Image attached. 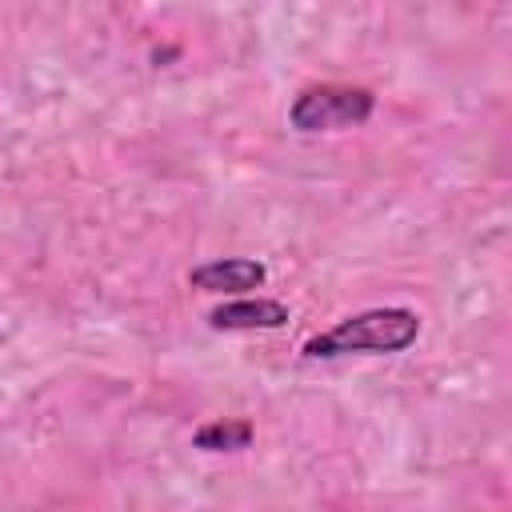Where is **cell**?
<instances>
[{"label":"cell","mask_w":512,"mask_h":512,"mask_svg":"<svg viewBox=\"0 0 512 512\" xmlns=\"http://www.w3.org/2000/svg\"><path fill=\"white\" fill-rule=\"evenodd\" d=\"M376 112V92L364 84H308L288 108L296 132H340L360 128Z\"/></svg>","instance_id":"2"},{"label":"cell","mask_w":512,"mask_h":512,"mask_svg":"<svg viewBox=\"0 0 512 512\" xmlns=\"http://www.w3.org/2000/svg\"><path fill=\"white\" fill-rule=\"evenodd\" d=\"M264 276H268V268L260 260L224 256V260H208V264L192 268L188 284L200 288V292H248V288H260Z\"/></svg>","instance_id":"4"},{"label":"cell","mask_w":512,"mask_h":512,"mask_svg":"<svg viewBox=\"0 0 512 512\" xmlns=\"http://www.w3.org/2000/svg\"><path fill=\"white\" fill-rule=\"evenodd\" d=\"M192 444L200 452H240L252 444V424L248 420H208L192 432Z\"/></svg>","instance_id":"5"},{"label":"cell","mask_w":512,"mask_h":512,"mask_svg":"<svg viewBox=\"0 0 512 512\" xmlns=\"http://www.w3.org/2000/svg\"><path fill=\"white\" fill-rule=\"evenodd\" d=\"M416 336H420V316L412 308H368L304 340V356L332 360L352 352H404L408 344H416Z\"/></svg>","instance_id":"1"},{"label":"cell","mask_w":512,"mask_h":512,"mask_svg":"<svg viewBox=\"0 0 512 512\" xmlns=\"http://www.w3.org/2000/svg\"><path fill=\"white\" fill-rule=\"evenodd\" d=\"M288 324V308L280 300L256 296V300H228L208 312V328L216 332H272Z\"/></svg>","instance_id":"3"}]
</instances>
